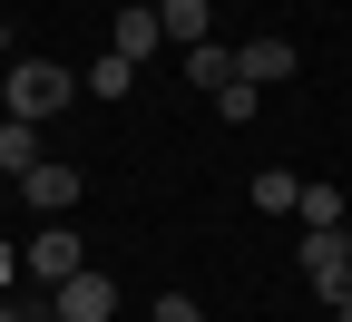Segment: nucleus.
Instances as JSON below:
<instances>
[{
    "label": "nucleus",
    "mask_w": 352,
    "mask_h": 322,
    "mask_svg": "<svg viewBox=\"0 0 352 322\" xmlns=\"http://www.w3.org/2000/svg\"><path fill=\"white\" fill-rule=\"evenodd\" d=\"M69 98H78V69H59V59H10V69H0V117L50 127Z\"/></svg>",
    "instance_id": "nucleus-1"
},
{
    "label": "nucleus",
    "mask_w": 352,
    "mask_h": 322,
    "mask_svg": "<svg viewBox=\"0 0 352 322\" xmlns=\"http://www.w3.org/2000/svg\"><path fill=\"white\" fill-rule=\"evenodd\" d=\"M294 264H303V284H314L323 303L352 293V235H342V225H314V235L294 244Z\"/></svg>",
    "instance_id": "nucleus-2"
},
{
    "label": "nucleus",
    "mask_w": 352,
    "mask_h": 322,
    "mask_svg": "<svg viewBox=\"0 0 352 322\" xmlns=\"http://www.w3.org/2000/svg\"><path fill=\"white\" fill-rule=\"evenodd\" d=\"M20 264H30V284H50V293H59L69 273L88 264V254H78V235H69V215H50V235H30V244H20Z\"/></svg>",
    "instance_id": "nucleus-3"
},
{
    "label": "nucleus",
    "mask_w": 352,
    "mask_h": 322,
    "mask_svg": "<svg viewBox=\"0 0 352 322\" xmlns=\"http://www.w3.org/2000/svg\"><path fill=\"white\" fill-rule=\"evenodd\" d=\"M59 322H118V284L98 264H78L69 284H59Z\"/></svg>",
    "instance_id": "nucleus-4"
},
{
    "label": "nucleus",
    "mask_w": 352,
    "mask_h": 322,
    "mask_svg": "<svg viewBox=\"0 0 352 322\" xmlns=\"http://www.w3.org/2000/svg\"><path fill=\"white\" fill-rule=\"evenodd\" d=\"M78 186H88V176H78V166H59V157H39V166L20 176V196H30V215H69V205H78Z\"/></svg>",
    "instance_id": "nucleus-5"
},
{
    "label": "nucleus",
    "mask_w": 352,
    "mask_h": 322,
    "mask_svg": "<svg viewBox=\"0 0 352 322\" xmlns=\"http://www.w3.org/2000/svg\"><path fill=\"white\" fill-rule=\"evenodd\" d=\"M157 39H166V20L147 10V0H118V30H108V49H127V59L147 69V49H157Z\"/></svg>",
    "instance_id": "nucleus-6"
},
{
    "label": "nucleus",
    "mask_w": 352,
    "mask_h": 322,
    "mask_svg": "<svg viewBox=\"0 0 352 322\" xmlns=\"http://www.w3.org/2000/svg\"><path fill=\"white\" fill-rule=\"evenodd\" d=\"M235 78H254V88L294 78V39H245V49H235Z\"/></svg>",
    "instance_id": "nucleus-7"
},
{
    "label": "nucleus",
    "mask_w": 352,
    "mask_h": 322,
    "mask_svg": "<svg viewBox=\"0 0 352 322\" xmlns=\"http://www.w3.org/2000/svg\"><path fill=\"white\" fill-rule=\"evenodd\" d=\"M78 88H88V98H127V88H138V59H127V49H98V59L78 69Z\"/></svg>",
    "instance_id": "nucleus-8"
},
{
    "label": "nucleus",
    "mask_w": 352,
    "mask_h": 322,
    "mask_svg": "<svg viewBox=\"0 0 352 322\" xmlns=\"http://www.w3.org/2000/svg\"><path fill=\"white\" fill-rule=\"evenodd\" d=\"M157 20H166V39H176V49H196V39H206V20H215V0H157Z\"/></svg>",
    "instance_id": "nucleus-9"
},
{
    "label": "nucleus",
    "mask_w": 352,
    "mask_h": 322,
    "mask_svg": "<svg viewBox=\"0 0 352 322\" xmlns=\"http://www.w3.org/2000/svg\"><path fill=\"white\" fill-rule=\"evenodd\" d=\"M39 166V127L30 117H0V176H30Z\"/></svg>",
    "instance_id": "nucleus-10"
},
{
    "label": "nucleus",
    "mask_w": 352,
    "mask_h": 322,
    "mask_svg": "<svg viewBox=\"0 0 352 322\" xmlns=\"http://www.w3.org/2000/svg\"><path fill=\"white\" fill-rule=\"evenodd\" d=\"M186 78H206V98H215V88L235 78V49H226V39H196V49H186Z\"/></svg>",
    "instance_id": "nucleus-11"
},
{
    "label": "nucleus",
    "mask_w": 352,
    "mask_h": 322,
    "mask_svg": "<svg viewBox=\"0 0 352 322\" xmlns=\"http://www.w3.org/2000/svg\"><path fill=\"white\" fill-rule=\"evenodd\" d=\"M254 108H264L254 78H226V88H215V117H226V127H254Z\"/></svg>",
    "instance_id": "nucleus-12"
},
{
    "label": "nucleus",
    "mask_w": 352,
    "mask_h": 322,
    "mask_svg": "<svg viewBox=\"0 0 352 322\" xmlns=\"http://www.w3.org/2000/svg\"><path fill=\"white\" fill-rule=\"evenodd\" d=\"M254 205H264V215H294V205H303V186H294L284 166H264V176H254Z\"/></svg>",
    "instance_id": "nucleus-13"
},
{
    "label": "nucleus",
    "mask_w": 352,
    "mask_h": 322,
    "mask_svg": "<svg viewBox=\"0 0 352 322\" xmlns=\"http://www.w3.org/2000/svg\"><path fill=\"white\" fill-rule=\"evenodd\" d=\"M294 215H303V225H352V215H342V196H333V186H303V205H294Z\"/></svg>",
    "instance_id": "nucleus-14"
},
{
    "label": "nucleus",
    "mask_w": 352,
    "mask_h": 322,
    "mask_svg": "<svg viewBox=\"0 0 352 322\" xmlns=\"http://www.w3.org/2000/svg\"><path fill=\"white\" fill-rule=\"evenodd\" d=\"M147 322H206V303H196V293H157V303H147Z\"/></svg>",
    "instance_id": "nucleus-15"
},
{
    "label": "nucleus",
    "mask_w": 352,
    "mask_h": 322,
    "mask_svg": "<svg viewBox=\"0 0 352 322\" xmlns=\"http://www.w3.org/2000/svg\"><path fill=\"white\" fill-rule=\"evenodd\" d=\"M20 273H30V264H20V254H10V244H0V284H20Z\"/></svg>",
    "instance_id": "nucleus-16"
},
{
    "label": "nucleus",
    "mask_w": 352,
    "mask_h": 322,
    "mask_svg": "<svg viewBox=\"0 0 352 322\" xmlns=\"http://www.w3.org/2000/svg\"><path fill=\"white\" fill-rule=\"evenodd\" d=\"M0 69H10V20H0Z\"/></svg>",
    "instance_id": "nucleus-17"
},
{
    "label": "nucleus",
    "mask_w": 352,
    "mask_h": 322,
    "mask_svg": "<svg viewBox=\"0 0 352 322\" xmlns=\"http://www.w3.org/2000/svg\"><path fill=\"white\" fill-rule=\"evenodd\" d=\"M333 322H352V293H342V303H333Z\"/></svg>",
    "instance_id": "nucleus-18"
},
{
    "label": "nucleus",
    "mask_w": 352,
    "mask_h": 322,
    "mask_svg": "<svg viewBox=\"0 0 352 322\" xmlns=\"http://www.w3.org/2000/svg\"><path fill=\"white\" fill-rule=\"evenodd\" d=\"M147 10H157V0H147Z\"/></svg>",
    "instance_id": "nucleus-19"
},
{
    "label": "nucleus",
    "mask_w": 352,
    "mask_h": 322,
    "mask_svg": "<svg viewBox=\"0 0 352 322\" xmlns=\"http://www.w3.org/2000/svg\"><path fill=\"white\" fill-rule=\"evenodd\" d=\"M342 235H352V225H342Z\"/></svg>",
    "instance_id": "nucleus-20"
}]
</instances>
